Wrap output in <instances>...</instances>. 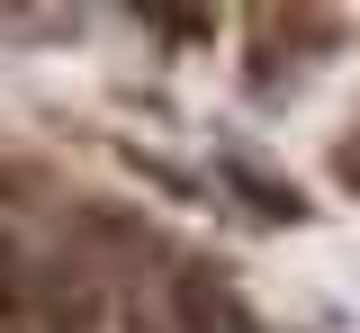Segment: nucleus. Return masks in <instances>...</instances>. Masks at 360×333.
<instances>
[{
	"label": "nucleus",
	"instance_id": "obj_1",
	"mask_svg": "<svg viewBox=\"0 0 360 333\" xmlns=\"http://www.w3.org/2000/svg\"><path fill=\"white\" fill-rule=\"evenodd\" d=\"M172 306H180V333H252V315H243L207 270H180V280H172Z\"/></svg>",
	"mask_w": 360,
	"mask_h": 333
}]
</instances>
